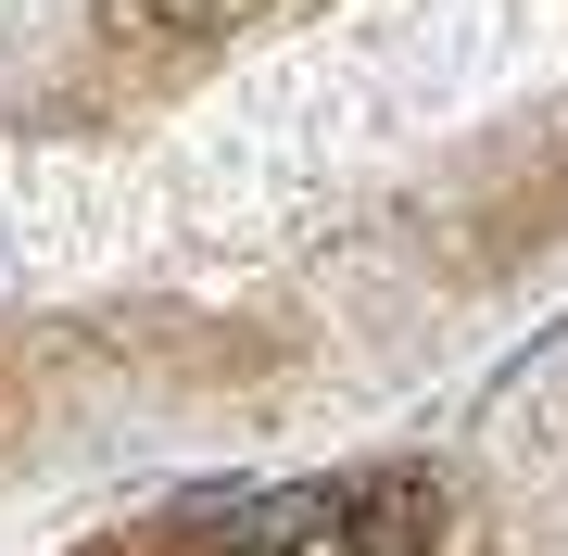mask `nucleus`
I'll return each instance as SVG.
<instances>
[]
</instances>
